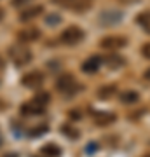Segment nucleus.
Listing matches in <instances>:
<instances>
[{
	"label": "nucleus",
	"instance_id": "obj_1",
	"mask_svg": "<svg viewBox=\"0 0 150 157\" xmlns=\"http://www.w3.org/2000/svg\"><path fill=\"white\" fill-rule=\"evenodd\" d=\"M9 58L12 59L14 65L25 67V65H28L32 61V52H30V49L23 47V45H14V47L9 49Z\"/></svg>",
	"mask_w": 150,
	"mask_h": 157
},
{
	"label": "nucleus",
	"instance_id": "obj_2",
	"mask_svg": "<svg viewBox=\"0 0 150 157\" xmlns=\"http://www.w3.org/2000/svg\"><path fill=\"white\" fill-rule=\"evenodd\" d=\"M60 39H61L63 44L75 45V44H79V42L84 39V30L79 28V26H75V25H72V26H68V28L63 30Z\"/></svg>",
	"mask_w": 150,
	"mask_h": 157
},
{
	"label": "nucleus",
	"instance_id": "obj_3",
	"mask_svg": "<svg viewBox=\"0 0 150 157\" xmlns=\"http://www.w3.org/2000/svg\"><path fill=\"white\" fill-rule=\"evenodd\" d=\"M128 44L126 37H119V35H110V37H105V39L100 42V45L103 49H108V51H115V49H121L124 45Z\"/></svg>",
	"mask_w": 150,
	"mask_h": 157
},
{
	"label": "nucleus",
	"instance_id": "obj_4",
	"mask_svg": "<svg viewBox=\"0 0 150 157\" xmlns=\"http://www.w3.org/2000/svg\"><path fill=\"white\" fill-rule=\"evenodd\" d=\"M56 87L61 91V93H73V91L77 89V82H75V78L73 75L67 73V75H61V77L58 78V82H56Z\"/></svg>",
	"mask_w": 150,
	"mask_h": 157
},
{
	"label": "nucleus",
	"instance_id": "obj_5",
	"mask_svg": "<svg viewBox=\"0 0 150 157\" xmlns=\"http://www.w3.org/2000/svg\"><path fill=\"white\" fill-rule=\"evenodd\" d=\"M23 86L25 87H30V89H37L39 86H42V82H44V75H42V72H30L26 73L25 77H23Z\"/></svg>",
	"mask_w": 150,
	"mask_h": 157
},
{
	"label": "nucleus",
	"instance_id": "obj_6",
	"mask_svg": "<svg viewBox=\"0 0 150 157\" xmlns=\"http://www.w3.org/2000/svg\"><path fill=\"white\" fill-rule=\"evenodd\" d=\"M121 19H122V12L113 11V9L101 12V16H100V23L103 25V26H113V25H117Z\"/></svg>",
	"mask_w": 150,
	"mask_h": 157
},
{
	"label": "nucleus",
	"instance_id": "obj_7",
	"mask_svg": "<svg viewBox=\"0 0 150 157\" xmlns=\"http://www.w3.org/2000/svg\"><path fill=\"white\" fill-rule=\"evenodd\" d=\"M100 67H101V58L100 56H91V58H87V59L82 63V72L94 73V72L100 70Z\"/></svg>",
	"mask_w": 150,
	"mask_h": 157
},
{
	"label": "nucleus",
	"instance_id": "obj_8",
	"mask_svg": "<svg viewBox=\"0 0 150 157\" xmlns=\"http://www.w3.org/2000/svg\"><path fill=\"white\" fill-rule=\"evenodd\" d=\"M44 110H45V107L39 105V103L33 101V100L21 107V113H25V115H37V113H44Z\"/></svg>",
	"mask_w": 150,
	"mask_h": 157
},
{
	"label": "nucleus",
	"instance_id": "obj_9",
	"mask_svg": "<svg viewBox=\"0 0 150 157\" xmlns=\"http://www.w3.org/2000/svg\"><path fill=\"white\" fill-rule=\"evenodd\" d=\"M40 14H42V6H33V7H28V9H23V12L19 14V19L21 21H30V19H35Z\"/></svg>",
	"mask_w": 150,
	"mask_h": 157
},
{
	"label": "nucleus",
	"instance_id": "obj_10",
	"mask_svg": "<svg viewBox=\"0 0 150 157\" xmlns=\"http://www.w3.org/2000/svg\"><path fill=\"white\" fill-rule=\"evenodd\" d=\"M17 37H19L21 42H33L40 37V32L37 28H25L17 33Z\"/></svg>",
	"mask_w": 150,
	"mask_h": 157
},
{
	"label": "nucleus",
	"instance_id": "obj_11",
	"mask_svg": "<svg viewBox=\"0 0 150 157\" xmlns=\"http://www.w3.org/2000/svg\"><path fill=\"white\" fill-rule=\"evenodd\" d=\"M63 4L72 7L73 11H86L91 4V0H63Z\"/></svg>",
	"mask_w": 150,
	"mask_h": 157
},
{
	"label": "nucleus",
	"instance_id": "obj_12",
	"mask_svg": "<svg viewBox=\"0 0 150 157\" xmlns=\"http://www.w3.org/2000/svg\"><path fill=\"white\" fill-rule=\"evenodd\" d=\"M40 152H42L45 157H60L61 148L56 145V143H47V145H44L42 148H40Z\"/></svg>",
	"mask_w": 150,
	"mask_h": 157
},
{
	"label": "nucleus",
	"instance_id": "obj_13",
	"mask_svg": "<svg viewBox=\"0 0 150 157\" xmlns=\"http://www.w3.org/2000/svg\"><path fill=\"white\" fill-rule=\"evenodd\" d=\"M136 21H138V25L147 32V33H150V11H145V12H141V14H138Z\"/></svg>",
	"mask_w": 150,
	"mask_h": 157
},
{
	"label": "nucleus",
	"instance_id": "obj_14",
	"mask_svg": "<svg viewBox=\"0 0 150 157\" xmlns=\"http://www.w3.org/2000/svg\"><path fill=\"white\" fill-rule=\"evenodd\" d=\"M94 121L98 126H106V124H112L113 121H115V115L113 113H96L94 115Z\"/></svg>",
	"mask_w": 150,
	"mask_h": 157
},
{
	"label": "nucleus",
	"instance_id": "obj_15",
	"mask_svg": "<svg viewBox=\"0 0 150 157\" xmlns=\"http://www.w3.org/2000/svg\"><path fill=\"white\" fill-rule=\"evenodd\" d=\"M138 93L136 91H124V93H121V101L122 103H126V105H131V103H136L138 101Z\"/></svg>",
	"mask_w": 150,
	"mask_h": 157
},
{
	"label": "nucleus",
	"instance_id": "obj_16",
	"mask_svg": "<svg viewBox=\"0 0 150 157\" xmlns=\"http://www.w3.org/2000/svg\"><path fill=\"white\" fill-rule=\"evenodd\" d=\"M113 91H115V87H113V86H108V87H101L100 93H98V96H100L101 100H108V98H112Z\"/></svg>",
	"mask_w": 150,
	"mask_h": 157
},
{
	"label": "nucleus",
	"instance_id": "obj_17",
	"mask_svg": "<svg viewBox=\"0 0 150 157\" xmlns=\"http://www.w3.org/2000/svg\"><path fill=\"white\" fill-rule=\"evenodd\" d=\"M141 54H143L147 59H150V42H148V44H145L143 47H141Z\"/></svg>",
	"mask_w": 150,
	"mask_h": 157
},
{
	"label": "nucleus",
	"instance_id": "obj_18",
	"mask_svg": "<svg viewBox=\"0 0 150 157\" xmlns=\"http://www.w3.org/2000/svg\"><path fill=\"white\" fill-rule=\"evenodd\" d=\"M54 21H60V16H49L47 17V23H49V25H56Z\"/></svg>",
	"mask_w": 150,
	"mask_h": 157
},
{
	"label": "nucleus",
	"instance_id": "obj_19",
	"mask_svg": "<svg viewBox=\"0 0 150 157\" xmlns=\"http://www.w3.org/2000/svg\"><path fill=\"white\" fill-rule=\"evenodd\" d=\"M28 0H12V6H23V4H26Z\"/></svg>",
	"mask_w": 150,
	"mask_h": 157
},
{
	"label": "nucleus",
	"instance_id": "obj_20",
	"mask_svg": "<svg viewBox=\"0 0 150 157\" xmlns=\"http://www.w3.org/2000/svg\"><path fill=\"white\" fill-rule=\"evenodd\" d=\"M143 77L147 78V80H150V68L147 70V72H145V75H143Z\"/></svg>",
	"mask_w": 150,
	"mask_h": 157
},
{
	"label": "nucleus",
	"instance_id": "obj_21",
	"mask_svg": "<svg viewBox=\"0 0 150 157\" xmlns=\"http://www.w3.org/2000/svg\"><path fill=\"white\" fill-rule=\"evenodd\" d=\"M2 17H4V9L0 7V19H2Z\"/></svg>",
	"mask_w": 150,
	"mask_h": 157
},
{
	"label": "nucleus",
	"instance_id": "obj_22",
	"mask_svg": "<svg viewBox=\"0 0 150 157\" xmlns=\"http://www.w3.org/2000/svg\"><path fill=\"white\" fill-rule=\"evenodd\" d=\"M145 157H150V154H148V155H145Z\"/></svg>",
	"mask_w": 150,
	"mask_h": 157
}]
</instances>
